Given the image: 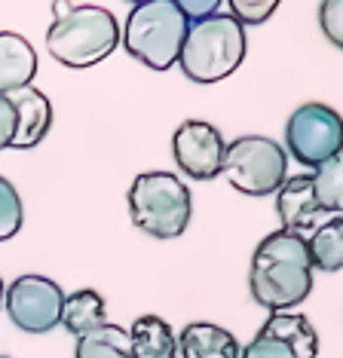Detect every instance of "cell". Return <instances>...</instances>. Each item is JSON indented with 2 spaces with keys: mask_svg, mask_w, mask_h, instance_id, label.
<instances>
[{
  "mask_svg": "<svg viewBox=\"0 0 343 358\" xmlns=\"http://www.w3.org/2000/svg\"><path fill=\"white\" fill-rule=\"evenodd\" d=\"M74 358H132L129 331L111 322L98 324V328L86 331L83 337H77Z\"/></svg>",
  "mask_w": 343,
  "mask_h": 358,
  "instance_id": "cell-17",
  "label": "cell"
},
{
  "mask_svg": "<svg viewBox=\"0 0 343 358\" xmlns=\"http://www.w3.org/2000/svg\"><path fill=\"white\" fill-rule=\"evenodd\" d=\"M0 358H10V355H0Z\"/></svg>",
  "mask_w": 343,
  "mask_h": 358,
  "instance_id": "cell-27",
  "label": "cell"
},
{
  "mask_svg": "<svg viewBox=\"0 0 343 358\" xmlns=\"http://www.w3.org/2000/svg\"><path fill=\"white\" fill-rule=\"evenodd\" d=\"M220 175L245 196H270L288 178V157L273 138L242 135L224 148Z\"/></svg>",
  "mask_w": 343,
  "mask_h": 358,
  "instance_id": "cell-6",
  "label": "cell"
},
{
  "mask_svg": "<svg viewBox=\"0 0 343 358\" xmlns=\"http://www.w3.org/2000/svg\"><path fill=\"white\" fill-rule=\"evenodd\" d=\"M227 10L239 25H264V22L279 10V0H230Z\"/></svg>",
  "mask_w": 343,
  "mask_h": 358,
  "instance_id": "cell-21",
  "label": "cell"
},
{
  "mask_svg": "<svg viewBox=\"0 0 343 358\" xmlns=\"http://www.w3.org/2000/svg\"><path fill=\"white\" fill-rule=\"evenodd\" d=\"M15 110V135H13V150H31L49 135L52 129V104L40 89L28 86L19 92L6 95Z\"/></svg>",
  "mask_w": 343,
  "mask_h": 358,
  "instance_id": "cell-10",
  "label": "cell"
},
{
  "mask_svg": "<svg viewBox=\"0 0 343 358\" xmlns=\"http://www.w3.org/2000/svg\"><path fill=\"white\" fill-rule=\"evenodd\" d=\"M239 340L211 322H190L178 334V358H239Z\"/></svg>",
  "mask_w": 343,
  "mask_h": 358,
  "instance_id": "cell-13",
  "label": "cell"
},
{
  "mask_svg": "<svg viewBox=\"0 0 343 358\" xmlns=\"http://www.w3.org/2000/svg\"><path fill=\"white\" fill-rule=\"evenodd\" d=\"M224 148V135L206 120H184L172 135V157L178 169L193 181H211L220 175Z\"/></svg>",
  "mask_w": 343,
  "mask_h": 358,
  "instance_id": "cell-9",
  "label": "cell"
},
{
  "mask_svg": "<svg viewBox=\"0 0 343 358\" xmlns=\"http://www.w3.org/2000/svg\"><path fill=\"white\" fill-rule=\"evenodd\" d=\"M239 358H294V352L282 340L267 337V334H255L251 343H245V349H239Z\"/></svg>",
  "mask_w": 343,
  "mask_h": 358,
  "instance_id": "cell-23",
  "label": "cell"
},
{
  "mask_svg": "<svg viewBox=\"0 0 343 358\" xmlns=\"http://www.w3.org/2000/svg\"><path fill=\"white\" fill-rule=\"evenodd\" d=\"M129 215L150 239H178L193 215L190 190L172 172H144L129 187Z\"/></svg>",
  "mask_w": 343,
  "mask_h": 358,
  "instance_id": "cell-5",
  "label": "cell"
},
{
  "mask_svg": "<svg viewBox=\"0 0 343 358\" xmlns=\"http://www.w3.org/2000/svg\"><path fill=\"white\" fill-rule=\"evenodd\" d=\"M37 77V52L22 34L0 31V95L28 89Z\"/></svg>",
  "mask_w": 343,
  "mask_h": 358,
  "instance_id": "cell-12",
  "label": "cell"
},
{
  "mask_svg": "<svg viewBox=\"0 0 343 358\" xmlns=\"http://www.w3.org/2000/svg\"><path fill=\"white\" fill-rule=\"evenodd\" d=\"M248 291L270 313H285L304 303L313 291L307 236L288 230H273L264 236L248 266Z\"/></svg>",
  "mask_w": 343,
  "mask_h": 358,
  "instance_id": "cell-1",
  "label": "cell"
},
{
  "mask_svg": "<svg viewBox=\"0 0 343 358\" xmlns=\"http://www.w3.org/2000/svg\"><path fill=\"white\" fill-rule=\"evenodd\" d=\"M15 135V110L6 95H0V150H6L13 144Z\"/></svg>",
  "mask_w": 343,
  "mask_h": 358,
  "instance_id": "cell-25",
  "label": "cell"
},
{
  "mask_svg": "<svg viewBox=\"0 0 343 358\" xmlns=\"http://www.w3.org/2000/svg\"><path fill=\"white\" fill-rule=\"evenodd\" d=\"M276 215H279V221H282V230L300 233V236L307 230H316V227L322 224L325 211L316 206L309 175L285 178L282 187L276 190Z\"/></svg>",
  "mask_w": 343,
  "mask_h": 358,
  "instance_id": "cell-11",
  "label": "cell"
},
{
  "mask_svg": "<svg viewBox=\"0 0 343 358\" xmlns=\"http://www.w3.org/2000/svg\"><path fill=\"white\" fill-rule=\"evenodd\" d=\"M187 34V19L175 0H141L132 6L122 25V50L150 71H169L178 64Z\"/></svg>",
  "mask_w": 343,
  "mask_h": 358,
  "instance_id": "cell-4",
  "label": "cell"
},
{
  "mask_svg": "<svg viewBox=\"0 0 343 358\" xmlns=\"http://www.w3.org/2000/svg\"><path fill=\"white\" fill-rule=\"evenodd\" d=\"M22 224H24L22 196H19V190L0 175V242L13 239V236L22 230Z\"/></svg>",
  "mask_w": 343,
  "mask_h": 358,
  "instance_id": "cell-20",
  "label": "cell"
},
{
  "mask_svg": "<svg viewBox=\"0 0 343 358\" xmlns=\"http://www.w3.org/2000/svg\"><path fill=\"white\" fill-rule=\"evenodd\" d=\"M245 52H248L245 28L230 13L220 10L209 19L187 25L181 52H178V68L184 71L187 80L209 86L230 77L245 62Z\"/></svg>",
  "mask_w": 343,
  "mask_h": 358,
  "instance_id": "cell-3",
  "label": "cell"
},
{
  "mask_svg": "<svg viewBox=\"0 0 343 358\" xmlns=\"http://www.w3.org/2000/svg\"><path fill=\"white\" fill-rule=\"evenodd\" d=\"M175 3H178V10H181V15L187 19V25L220 13V0H175Z\"/></svg>",
  "mask_w": 343,
  "mask_h": 358,
  "instance_id": "cell-24",
  "label": "cell"
},
{
  "mask_svg": "<svg viewBox=\"0 0 343 358\" xmlns=\"http://www.w3.org/2000/svg\"><path fill=\"white\" fill-rule=\"evenodd\" d=\"M318 28L334 46H343V0H325L318 6Z\"/></svg>",
  "mask_w": 343,
  "mask_h": 358,
  "instance_id": "cell-22",
  "label": "cell"
},
{
  "mask_svg": "<svg viewBox=\"0 0 343 358\" xmlns=\"http://www.w3.org/2000/svg\"><path fill=\"white\" fill-rule=\"evenodd\" d=\"M108 322V303L98 294L95 288H80L74 294H64L62 303V328L74 334V337H83L86 331L98 328V324Z\"/></svg>",
  "mask_w": 343,
  "mask_h": 358,
  "instance_id": "cell-15",
  "label": "cell"
},
{
  "mask_svg": "<svg viewBox=\"0 0 343 358\" xmlns=\"http://www.w3.org/2000/svg\"><path fill=\"white\" fill-rule=\"evenodd\" d=\"M4 291H6V285H4V279H0V309H4Z\"/></svg>",
  "mask_w": 343,
  "mask_h": 358,
  "instance_id": "cell-26",
  "label": "cell"
},
{
  "mask_svg": "<svg viewBox=\"0 0 343 358\" xmlns=\"http://www.w3.org/2000/svg\"><path fill=\"white\" fill-rule=\"evenodd\" d=\"M132 358H178V334L160 315H141L129 328Z\"/></svg>",
  "mask_w": 343,
  "mask_h": 358,
  "instance_id": "cell-14",
  "label": "cell"
},
{
  "mask_svg": "<svg viewBox=\"0 0 343 358\" xmlns=\"http://www.w3.org/2000/svg\"><path fill=\"white\" fill-rule=\"evenodd\" d=\"M309 184H313L316 206L331 217L340 215L343 211V153H337V157L328 162H322V166L309 175Z\"/></svg>",
  "mask_w": 343,
  "mask_h": 358,
  "instance_id": "cell-19",
  "label": "cell"
},
{
  "mask_svg": "<svg viewBox=\"0 0 343 358\" xmlns=\"http://www.w3.org/2000/svg\"><path fill=\"white\" fill-rule=\"evenodd\" d=\"M285 157H291L300 166H309L316 172L322 162L334 159L343 150V123L337 110L328 104H300L285 123Z\"/></svg>",
  "mask_w": 343,
  "mask_h": 358,
  "instance_id": "cell-7",
  "label": "cell"
},
{
  "mask_svg": "<svg viewBox=\"0 0 343 358\" xmlns=\"http://www.w3.org/2000/svg\"><path fill=\"white\" fill-rule=\"evenodd\" d=\"M258 334L282 340V343L294 352V358H316V352H318V337H316L313 324L298 313H273L264 324H260Z\"/></svg>",
  "mask_w": 343,
  "mask_h": 358,
  "instance_id": "cell-16",
  "label": "cell"
},
{
  "mask_svg": "<svg viewBox=\"0 0 343 358\" xmlns=\"http://www.w3.org/2000/svg\"><path fill=\"white\" fill-rule=\"evenodd\" d=\"M64 291L49 275H19L4 291V309L10 322L24 334H49L62 322Z\"/></svg>",
  "mask_w": 343,
  "mask_h": 358,
  "instance_id": "cell-8",
  "label": "cell"
},
{
  "mask_svg": "<svg viewBox=\"0 0 343 358\" xmlns=\"http://www.w3.org/2000/svg\"><path fill=\"white\" fill-rule=\"evenodd\" d=\"M120 46L117 19L95 3H55V19L46 28V50L59 64L83 71L104 62Z\"/></svg>",
  "mask_w": 343,
  "mask_h": 358,
  "instance_id": "cell-2",
  "label": "cell"
},
{
  "mask_svg": "<svg viewBox=\"0 0 343 358\" xmlns=\"http://www.w3.org/2000/svg\"><path fill=\"white\" fill-rule=\"evenodd\" d=\"M307 255L313 270L337 273L343 266V215H334L331 221L318 224L307 239Z\"/></svg>",
  "mask_w": 343,
  "mask_h": 358,
  "instance_id": "cell-18",
  "label": "cell"
}]
</instances>
